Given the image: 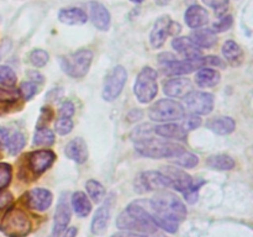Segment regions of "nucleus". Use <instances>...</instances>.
<instances>
[{"label": "nucleus", "instance_id": "1", "mask_svg": "<svg viewBox=\"0 0 253 237\" xmlns=\"http://www.w3.org/2000/svg\"><path fill=\"white\" fill-rule=\"evenodd\" d=\"M150 212L158 227L169 234L178 231L179 222L187 216V209L182 200L169 192H160L148 201H141Z\"/></svg>", "mask_w": 253, "mask_h": 237}, {"label": "nucleus", "instance_id": "2", "mask_svg": "<svg viewBox=\"0 0 253 237\" xmlns=\"http://www.w3.org/2000/svg\"><path fill=\"white\" fill-rule=\"evenodd\" d=\"M116 226L127 232L147 235V236L156 235L158 231V226L141 201H136L128 205L119 215L118 220H116Z\"/></svg>", "mask_w": 253, "mask_h": 237}, {"label": "nucleus", "instance_id": "3", "mask_svg": "<svg viewBox=\"0 0 253 237\" xmlns=\"http://www.w3.org/2000/svg\"><path fill=\"white\" fill-rule=\"evenodd\" d=\"M136 151L140 155L150 158H169L175 157L184 152V147L178 143L168 142V141L155 140V138H141L135 143Z\"/></svg>", "mask_w": 253, "mask_h": 237}, {"label": "nucleus", "instance_id": "4", "mask_svg": "<svg viewBox=\"0 0 253 237\" xmlns=\"http://www.w3.org/2000/svg\"><path fill=\"white\" fill-rule=\"evenodd\" d=\"M31 219L19 207L7 210L0 224V231L7 237H26L31 232Z\"/></svg>", "mask_w": 253, "mask_h": 237}, {"label": "nucleus", "instance_id": "5", "mask_svg": "<svg viewBox=\"0 0 253 237\" xmlns=\"http://www.w3.org/2000/svg\"><path fill=\"white\" fill-rule=\"evenodd\" d=\"M93 52L89 49H79L74 53L61 58V67L64 73L72 78H83L90 68Z\"/></svg>", "mask_w": 253, "mask_h": 237}, {"label": "nucleus", "instance_id": "6", "mask_svg": "<svg viewBox=\"0 0 253 237\" xmlns=\"http://www.w3.org/2000/svg\"><path fill=\"white\" fill-rule=\"evenodd\" d=\"M133 91L140 103L147 104L155 99L158 91L157 73L155 69L151 67H145L140 72L133 85Z\"/></svg>", "mask_w": 253, "mask_h": 237}, {"label": "nucleus", "instance_id": "7", "mask_svg": "<svg viewBox=\"0 0 253 237\" xmlns=\"http://www.w3.org/2000/svg\"><path fill=\"white\" fill-rule=\"evenodd\" d=\"M184 108L178 101L170 99H162L151 106L148 116L153 121H175L184 118Z\"/></svg>", "mask_w": 253, "mask_h": 237}, {"label": "nucleus", "instance_id": "8", "mask_svg": "<svg viewBox=\"0 0 253 237\" xmlns=\"http://www.w3.org/2000/svg\"><path fill=\"white\" fill-rule=\"evenodd\" d=\"M169 187H172L169 178L165 173L155 172V170L141 173L135 179V190L138 194H145L153 190H162Z\"/></svg>", "mask_w": 253, "mask_h": 237}, {"label": "nucleus", "instance_id": "9", "mask_svg": "<svg viewBox=\"0 0 253 237\" xmlns=\"http://www.w3.org/2000/svg\"><path fill=\"white\" fill-rule=\"evenodd\" d=\"M180 32V25L173 22L169 16L158 17L157 21L153 25L152 32H151V44L155 48H160L165 44L166 40L169 35H178Z\"/></svg>", "mask_w": 253, "mask_h": 237}, {"label": "nucleus", "instance_id": "10", "mask_svg": "<svg viewBox=\"0 0 253 237\" xmlns=\"http://www.w3.org/2000/svg\"><path fill=\"white\" fill-rule=\"evenodd\" d=\"M126 79H127V73L124 67L118 66L108 74L104 83L103 98L106 101H113L118 98L125 86Z\"/></svg>", "mask_w": 253, "mask_h": 237}, {"label": "nucleus", "instance_id": "11", "mask_svg": "<svg viewBox=\"0 0 253 237\" xmlns=\"http://www.w3.org/2000/svg\"><path fill=\"white\" fill-rule=\"evenodd\" d=\"M185 104L192 113L208 115L214 108V96L203 91H189L185 95Z\"/></svg>", "mask_w": 253, "mask_h": 237}, {"label": "nucleus", "instance_id": "12", "mask_svg": "<svg viewBox=\"0 0 253 237\" xmlns=\"http://www.w3.org/2000/svg\"><path fill=\"white\" fill-rule=\"evenodd\" d=\"M165 174L172 182V187H174V189H177L178 192L185 193L190 189H199L203 184H204V180H194L189 174H187L183 170L177 169V168L172 167H166Z\"/></svg>", "mask_w": 253, "mask_h": 237}, {"label": "nucleus", "instance_id": "13", "mask_svg": "<svg viewBox=\"0 0 253 237\" xmlns=\"http://www.w3.org/2000/svg\"><path fill=\"white\" fill-rule=\"evenodd\" d=\"M69 221H71V206H69L68 199L63 194L59 199L58 204H57L56 212H54L53 229H52L51 237L61 236L62 232L66 231Z\"/></svg>", "mask_w": 253, "mask_h": 237}, {"label": "nucleus", "instance_id": "14", "mask_svg": "<svg viewBox=\"0 0 253 237\" xmlns=\"http://www.w3.org/2000/svg\"><path fill=\"white\" fill-rule=\"evenodd\" d=\"M204 64H207L205 58L185 59V61H170L167 62L163 67V73L167 76H182L189 74L195 69H200Z\"/></svg>", "mask_w": 253, "mask_h": 237}, {"label": "nucleus", "instance_id": "15", "mask_svg": "<svg viewBox=\"0 0 253 237\" xmlns=\"http://www.w3.org/2000/svg\"><path fill=\"white\" fill-rule=\"evenodd\" d=\"M114 205V197L110 195L109 198H106L105 202L96 210L95 215L93 217V221H91V232L96 236H101V235L105 234L106 229H108L109 220H110V214H111V206Z\"/></svg>", "mask_w": 253, "mask_h": 237}, {"label": "nucleus", "instance_id": "16", "mask_svg": "<svg viewBox=\"0 0 253 237\" xmlns=\"http://www.w3.org/2000/svg\"><path fill=\"white\" fill-rule=\"evenodd\" d=\"M53 201L52 193L47 189L42 188H35L30 190L26 195V204L30 209H34L36 211H44L48 209Z\"/></svg>", "mask_w": 253, "mask_h": 237}, {"label": "nucleus", "instance_id": "17", "mask_svg": "<svg viewBox=\"0 0 253 237\" xmlns=\"http://www.w3.org/2000/svg\"><path fill=\"white\" fill-rule=\"evenodd\" d=\"M56 159V155L49 150H40L29 155V165L34 173L41 174L48 169Z\"/></svg>", "mask_w": 253, "mask_h": 237}, {"label": "nucleus", "instance_id": "18", "mask_svg": "<svg viewBox=\"0 0 253 237\" xmlns=\"http://www.w3.org/2000/svg\"><path fill=\"white\" fill-rule=\"evenodd\" d=\"M89 12H90V20L96 29L101 30V31L109 29L110 14L103 4L98 1H90L89 2Z\"/></svg>", "mask_w": 253, "mask_h": 237}, {"label": "nucleus", "instance_id": "19", "mask_svg": "<svg viewBox=\"0 0 253 237\" xmlns=\"http://www.w3.org/2000/svg\"><path fill=\"white\" fill-rule=\"evenodd\" d=\"M192 81L189 79L175 78L163 84V91L168 96L179 98V96H185L189 91H192Z\"/></svg>", "mask_w": 253, "mask_h": 237}, {"label": "nucleus", "instance_id": "20", "mask_svg": "<svg viewBox=\"0 0 253 237\" xmlns=\"http://www.w3.org/2000/svg\"><path fill=\"white\" fill-rule=\"evenodd\" d=\"M64 153L74 162L84 163L88 159V148H86L85 141L81 137L74 138L66 146Z\"/></svg>", "mask_w": 253, "mask_h": 237}, {"label": "nucleus", "instance_id": "21", "mask_svg": "<svg viewBox=\"0 0 253 237\" xmlns=\"http://www.w3.org/2000/svg\"><path fill=\"white\" fill-rule=\"evenodd\" d=\"M172 46L178 53L184 56L187 59H194L200 58L202 56V51L199 47L194 43L188 37H178L172 41Z\"/></svg>", "mask_w": 253, "mask_h": 237}, {"label": "nucleus", "instance_id": "22", "mask_svg": "<svg viewBox=\"0 0 253 237\" xmlns=\"http://www.w3.org/2000/svg\"><path fill=\"white\" fill-rule=\"evenodd\" d=\"M208 21H209V14L204 7L199 5H192L185 11V22L192 29L204 26Z\"/></svg>", "mask_w": 253, "mask_h": 237}, {"label": "nucleus", "instance_id": "23", "mask_svg": "<svg viewBox=\"0 0 253 237\" xmlns=\"http://www.w3.org/2000/svg\"><path fill=\"white\" fill-rule=\"evenodd\" d=\"M58 20L67 25H83L88 21L85 11L79 7H67L62 9L58 14Z\"/></svg>", "mask_w": 253, "mask_h": 237}, {"label": "nucleus", "instance_id": "24", "mask_svg": "<svg viewBox=\"0 0 253 237\" xmlns=\"http://www.w3.org/2000/svg\"><path fill=\"white\" fill-rule=\"evenodd\" d=\"M155 132L157 135L162 136L166 138H173V140H185L187 138V132L182 125H177V123H166V125L157 126L155 128Z\"/></svg>", "mask_w": 253, "mask_h": 237}, {"label": "nucleus", "instance_id": "25", "mask_svg": "<svg viewBox=\"0 0 253 237\" xmlns=\"http://www.w3.org/2000/svg\"><path fill=\"white\" fill-rule=\"evenodd\" d=\"M190 40L194 42L197 46L205 47V48H210L216 43L217 39L216 35L212 30L210 29H202V30H194L190 35Z\"/></svg>", "mask_w": 253, "mask_h": 237}, {"label": "nucleus", "instance_id": "26", "mask_svg": "<svg viewBox=\"0 0 253 237\" xmlns=\"http://www.w3.org/2000/svg\"><path fill=\"white\" fill-rule=\"evenodd\" d=\"M208 128L214 131L217 135H229L235 130V121L229 116L215 118L207 123Z\"/></svg>", "mask_w": 253, "mask_h": 237}, {"label": "nucleus", "instance_id": "27", "mask_svg": "<svg viewBox=\"0 0 253 237\" xmlns=\"http://www.w3.org/2000/svg\"><path fill=\"white\" fill-rule=\"evenodd\" d=\"M72 206L79 217L88 216L91 211V204L83 192H77L72 195Z\"/></svg>", "mask_w": 253, "mask_h": 237}, {"label": "nucleus", "instance_id": "28", "mask_svg": "<svg viewBox=\"0 0 253 237\" xmlns=\"http://www.w3.org/2000/svg\"><path fill=\"white\" fill-rule=\"evenodd\" d=\"M222 54L232 66H239L244 61V52L235 41H226L222 47Z\"/></svg>", "mask_w": 253, "mask_h": 237}, {"label": "nucleus", "instance_id": "29", "mask_svg": "<svg viewBox=\"0 0 253 237\" xmlns=\"http://www.w3.org/2000/svg\"><path fill=\"white\" fill-rule=\"evenodd\" d=\"M195 81L202 88H210V86L216 85L220 81V73L216 69L204 68L199 71V73L195 77Z\"/></svg>", "mask_w": 253, "mask_h": 237}, {"label": "nucleus", "instance_id": "30", "mask_svg": "<svg viewBox=\"0 0 253 237\" xmlns=\"http://www.w3.org/2000/svg\"><path fill=\"white\" fill-rule=\"evenodd\" d=\"M207 163L210 168L217 170H230L235 167L234 159L227 155L211 156V157H209Z\"/></svg>", "mask_w": 253, "mask_h": 237}, {"label": "nucleus", "instance_id": "31", "mask_svg": "<svg viewBox=\"0 0 253 237\" xmlns=\"http://www.w3.org/2000/svg\"><path fill=\"white\" fill-rule=\"evenodd\" d=\"M25 143H26V137H25L24 133L16 131L14 133H10L9 140H7L6 143V148L9 150L10 155L15 156L24 148Z\"/></svg>", "mask_w": 253, "mask_h": 237}, {"label": "nucleus", "instance_id": "32", "mask_svg": "<svg viewBox=\"0 0 253 237\" xmlns=\"http://www.w3.org/2000/svg\"><path fill=\"white\" fill-rule=\"evenodd\" d=\"M54 142V135L47 127H37L34 136V145L36 146H51Z\"/></svg>", "mask_w": 253, "mask_h": 237}, {"label": "nucleus", "instance_id": "33", "mask_svg": "<svg viewBox=\"0 0 253 237\" xmlns=\"http://www.w3.org/2000/svg\"><path fill=\"white\" fill-rule=\"evenodd\" d=\"M85 187H86V192H88L89 197L91 198V200H93L95 204L100 202L101 200L104 199V197H105V189H104L103 185H101L99 182H96V180L94 179L88 180Z\"/></svg>", "mask_w": 253, "mask_h": 237}, {"label": "nucleus", "instance_id": "34", "mask_svg": "<svg viewBox=\"0 0 253 237\" xmlns=\"http://www.w3.org/2000/svg\"><path fill=\"white\" fill-rule=\"evenodd\" d=\"M20 90L15 88H4L0 86V104H14L20 99Z\"/></svg>", "mask_w": 253, "mask_h": 237}, {"label": "nucleus", "instance_id": "35", "mask_svg": "<svg viewBox=\"0 0 253 237\" xmlns=\"http://www.w3.org/2000/svg\"><path fill=\"white\" fill-rule=\"evenodd\" d=\"M175 163H177L178 165H180V167H184V168H193L195 167V165L198 164V157L197 156L192 155V153L189 152H182L180 155L175 156Z\"/></svg>", "mask_w": 253, "mask_h": 237}, {"label": "nucleus", "instance_id": "36", "mask_svg": "<svg viewBox=\"0 0 253 237\" xmlns=\"http://www.w3.org/2000/svg\"><path fill=\"white\" fill-rule=\"evenodd\" d=\"M30 62L35 67H43L48 62V53L43 49H35L30 54Z\"/></svg>", "mask_w": 253, "mask_h": 237}, {"label": "nucleus", "instance_id": "37", "mask_svg": "<svg viewBox=\"0 0 253 237\" xmlns=\"http://www.w3.org/2000/svg\"><path fill=\"white\" fill-rule=\"evenodd\" d=\"M73 128V121L71 118H59L54 123V130L58 135H68Z\"/></svg>", "mask_w": 253, "mask_h": 237}, {"label": "nucleus", "instance_id": "38", "mask_svg": "<svg viewBox=\"0 0 253 237\" xmlns=\"http://www.w3.org/2000/svg\"><path fill=\"white\" fill-rule=\"evenodd\" d=\"M0 83L5 84V85H14L16 83V74L11 68L0 66Z\"/></svg>", "mask_w": 253, "mask_h": 237}, {"label": "nucleus", "instance_id": "39", "mask_svg": "<svg viewBox=\"0 0 253 237\" xmlns=\"http://www.w3.org/2000/svg\"><path fill=\"white\" fill-rule=\"evenodd\" d=\"M11 180V165L7 163H0V190L6 188Z\"/></svg>", "mask_w": 253, "mask_h": 237}, {"label": "nucleus", "instance_id": "40", "mask_svg": "<svg viewBox=\"0 0 253 237\" xmlns=\"http://www.w3.org/2000/svg\"><path fill=\"white\" fill-rule=\"evenodd\" d=\"M234 24V20H232L231 15H227V16L222 17L221 20H219L217 22H214L212 25V31L214 32H224L227 31L230 27Z\"/></svg>", "mask_w": 253, "mask_h": 237}, {"label": "nucleus", "instance_id": "41", "mask_svg": "<svg viewBox=\"0 0 253 237\" xmlns=\"http://www.w3.org/2000/svg\"><path fill=\"white\" fill-rule=\"evenodd\" d=\"M37 93V86L36 84L32 83V81H24V83L20 85V94H22L26 100H30L35 94Z\"/></svg>", "mask_w": 253, "mask_h": 237}, {"label": "nucleus", "instance_id": "42", "mask_svg": "<svg viewBox=\"0 0 253 237\" xmlns=\"http://www.w3.org/2000/svg\"><path fill=\"white\" fill-rule=\"evenodd\" d=\"M208 6L216 10V15H221L226 11L229 6V0H203Z\"/></svg>", "mask_w": 253, "mask_h": 237}, {"label": "nucleus", "instance_id": "43", "mask_svg": "<svg viewBox=\"0 0 253 237\" xmlns=\"http://www.w3.org/2000/svg\"><path fill=\"white\" fill-rule=\"evenodd\" d=\"M200 123H202V120H200L198 116L190 115L188 116V118H183L182 126L185 131H189V130H194V128L199 127Z\"/></svg>", "mask_w": 253, "mask_h": 237}, {"label": "nucleus", "instance_id": "44", "mask_svg": "<svg viewBox=\"0 0 253 237\" xmlns=\"http://www.w3.org/2000/svg\"><path fill=\"white\" fill-rule=\"evenodd\" d=\"M74 114V105L72 101H64L59 108V118H72Z\"/></svg>", "mask_w": 253, "mask_h": 237}, {"label": "nucleus", "instance_id": "45", "mask_svg": "<svg viewBox=\"0 0 253 237\" xmlns=\"http://www.w3.org/2000/svg\"><path fill=\"white\" fill-rule=\"evenodd\" d=\"M11 201L12 195L9 192H0V209L9 206Z\"/></svg>", "mask_w": 253, "mask_h": 237}, {"label": "nucleus", "instance_id": "46", "mask_svg": "<svg viewBox=\"0 0 253 237\" xmlns=\"http://www.w3.org/2000/svg\"><path fill=\"white\" fill-rule=\"evenodd\" d=\"M77 232H78L77 227H69V229L66 231V234H64L63 237H76Z\"/></svg>", "mask_w": 253, "mask_h": 237}, {"label": "nucleus", "instance_id": "47", "mask_svg": "<svg viewBox=\"0 0 253 237\" xmlns=\"http://www.w3.org/2000/svg\"><path fill=\"white\" fill-rule=\"evenodd\" d=\"M155 1L156 4L160 5V6H165V5H167L170 0H155Z\"/></svg>", "mask_w": 253, "mask_h": 237}, {"label": "nucleus", "instance_id": "48", "mask_svg": "<svg viewBox=\"0 0 253 237\" xmlns=\"http://www.w3.org/2000/svg\"><path fill=\"white\" fill-rule=\"evenodd\" d=\"M131 1H132V2H142L143 0H131Z\"/></svg>", "mask_w": 253, "mask_h": 237}]
</instances>
